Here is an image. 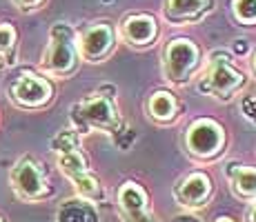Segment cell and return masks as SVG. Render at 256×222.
I'll use <instances>...</instances> for the list:
<instances>
[{"label":"cell","mask_w":256,"mask_h":222,"mask_svg":"<svg viewBox=\"0 0 256 222\" xmlns=\"http://www.w3.org/2000/svg\"><path fill=\"white\" fill-rule=\"evenodd\" d=\"M45 67L56 73H65L74 67V44H72V29L65 24H56L52 29V47L47 51Z\"/></svg>","instance_id":"6da1fadb"},{"label":"cell","mask_w":256,"mask_h":222,"mask_svg":"<svg viewBox=\"0 0 256 222\" xmlns=\"http://www.w3.org/2000/svg\"><path fill=\"white\" fill-rule=\"evenodd\" d=\"M210 7V0H167L165 13L167 20H194Z\"/></svg>","instance_id":"4fadbf2b"},{"label":"cell","mask_w":256,"mask_h":222,"mask_svg":"<svg viewBox=\"0 0 256 222\" xmlns=\"http://www.w3.org/2000/svg\"><path fill=\"white\" fill-rule=\"evenodd\" d=\"M118 207H120V216L125 222H156L147 214V196L134 182L122 185L120 194H118Z\"/></svg>","instance_id":"8992f818"},{"label":"cell","mask_w":256,"mask_h":222,"mask_svg":"<svg viewBox=\"0 0 256 222\" xmlns=\"http://www.w3.org/2000/svg\"><path fill=\"white\" fill-rule=\"evenodd\" d=\"M210 198V182L205 176L194 174L187 176L178 187V202L185 207H198Z\"/></svg>","instance_id":"30bf717a"},{"label":"cell","mask_w":256,"mask_h":222,"mask_svg":"<svg viewBox=\"0 0 256 222\" xmlns=\"http://www.w3.org/2000/svg\"><path fill=\"white\" fill-rule=\"evenodd\" d=\"M12 185L14 191H16L20 198L24 200H36L42 198L47 191L45 180H42V174L38 171V167L34 165L32 160H20L12 171Z\"/></svg>","instance_id":"3957f363"},{"label":"cell","mask_w":256,"mask_h":222,"mask_svg":"<svg viewBox=\"0 0 256 222\" xmlns=\"http://www.w3.org/2000/svg\"><path fill=\"white\" fill-rule=\"evenodd\" d=\"M112 47V29L107 24H98V27H92L90 31L82 38V53H85L90 60H96V58L105 56L107 49Z\"/></svg>","instance_id":"7c38bea8"},{"label":"cell","mask_w":256,"mask_h":222,"mask_svg":"<svg viewBox=\"0 0 256 222\" xmlns=\"http://www.w3.org/2000/svg\"><path fill=\"white\" fill-rule=\"evenodd\" d=\"M234 13L243 22H256V0H234Z\"/></svg>","instance_id":"e0dca14e"},{"label":"cell","mask_w":256,"mask_h":222,"mask_svg":"<svg viewBox=\"0 0 256 222\" xmlns=\"http://www.w3.org/2000/svg\"><path fill=\"white\" fill-rule=\"evenodd\" d=\"M154 33H156V24L147 16H134L125 22V36L136 44L150 42L154 38Z\"/></svg>","instance_id":"5bb4252c"},{"label":"cell","mask_w":256,"mask_h":222,"mask_svg":"<svg viewBox=\"0 0 256 222\" xmlns=\"http://www.w3.org/2000/svg\"><path fill=\"white\" fill-rule=\"evenodd\" d=\"M187 145L194 154L212 156L220 147V129L214 122H196L187 133Z\"/></svg>","instance_id":"52a82bcc"},{"label":"cell","mask_w":256,"mask_h":222,"mask_svg":"<svg viewBox=\"0 0 256 222\" xmlns=\"http://www.w3.org/2000/svg\"><path fill=\"white\" fill-rule=\"evenodd\" d=\"M72 118L76 125L80 127H110L116 125V116H114V109L107 100L102 98H92V100H85L80 105H76V109L72 111Z\"/></svg>","instance_id":"277c9868"},{"label":"cell","mask_w":256,"mask_h":222,"mask_svg":"<svg viewBox=\"0 0 256 222\" xmlns=\"http://www.w3.org/2000/svg\"><path fill=\"white\" fill-rule=\"evenodd\" d=\"M60 169L65 171V176L72 180V185L76 187V191L82 198H98L100 189H98L96 180L87 174L85 160H82V156L76 149L62 151L60 154Z\"/></svg>","instance_id":"7a4b0ae2"},{"label":"cell","mask_w":256,"mask_h":222,"mask_svg":"<svg viewBox=\"0 0 256 222\" xmlns=\"http://www.w3.org/2000/svg\"><path fill=\"white\" fill-rule=\"evenodd\" d=\"M174 222H200L198 218H194V216H178Z\"/></svg>","instance_id":"d6986e66"},{"label":"cell","mask_w":256,"mask_h":222,"mask_svg":"<svg viewBox=\"0 0 256 222\" xmlns=\"http://www.w3.org/2000/svg\"><path fill=\"white\" fill-rule=\"evenodd\" d=\"M240 82H243V76H238L225 60H216L214 65H212L210 78L203 80L200 87H203V91H214V93H218V96H228Z\"/></svg>","instance_id":"ba28073f"},{"label":"cell","mask_w":256,"mask_h":222,"mask_svg":"<svg viewBox=\"0 0 256 222\" xmlns=\"http://www.w3.org/2000/svg\"><path fill=\"white\" fill-rule=\"evenodd\" d=\"M234 189L240 196H256V169L252 167H243V169L234 171Z\"/></svg>","instance_id":"2e32d148"},{"label":"cell","mask_w":256,"mask_h":222,"mask_svg":"<svg viewBox=\"0 0 256 222\" xmlns=\"http://www.w3.org/2000/svg\"><path fill=\"white\" fill-rule=\"evenodd\" d=\"M150 111H152V116L160 118V120H167V118L174 116V111H176V100L170 96V93L158 91V93H154V96H152V100H150Z\"/></svg>","instance_id":"9a60e30c"},{"label":"cell","mask_w":256,"mask_h":222,"mask_svg":"<svg viewBox=\"0 0 256 222\" xmlns=\"http://www.w3.org/2000/svg\"><path fill=\"white\" fill-rule=\"evenodd\" d=\"M58 222H100L98 220V211L94 209L87 200H67L58 207Z\"/></svg>","instance_id":"8fae6325"},{"label":"cell","mask_w":256,"mask_h":222,"mask_svg":"<svg viewBox=\"0 0 256 222\" xmlns=\"http://www.w3.org/2000/svg\"><path fill=\"white\" fill-rule=\"evenodd\" d=\"M14 98L20 105H42L49 98V85L32 73H24L14 85Z\"/></svg>","instance_id":"9c48e42d"},{"label":"cell","mask_w":256,"mask_h":222,"mask_svg":"<svg viewBox=\"0 0 256 222\" xmlns=\"http://www.w3.org/2000/svg\"><path fill=\"white\" fill-rule=\"evenodd\" d=\"M196 47L187 40H174L167 44V51H165V69H167V76L172 80H183L187 76L192 67L196 65Z\"/></svg>","instance_id":"5b68a950"},{"label":"cell","mask_w":256,"mask_h":222,"mask_svg":"<svg viewBox=\"0 0 256 222\" xmlns=\"http://www.w3.org/2000/svg\"><path fill=\"white\" fill-rule=\"evenodd\" d=\"M0 222H4V220H2V218H0Z\"/></svg>","instance_id":"cb8c5ba5"},{"label":"cell","mask_w":256,"mask_h":222,"mask_svg":"<svg viewBox=\"0 0 256 222\" xmlns=\"http://www.w3.org/2000/svg\"><path fill=\"white\" fill-rule=\"evenodd\" d=\"M248 222H256V205H252V209H250V214H248Z\"/></svg>","instance_id":"ffe728a7"},{"label":"cell","mask_w":256,"mask_h":222,"mask_svg":"<svg viewBox=\"0 0 256 222\" xmlns=\"http://www.w3.org/2000/svg\"><path fill=\"white\" fill-rule=\"evenodd\" d=\"M254 67H256V58H254Z\"/></svg>","instance_id":"603a6c76"},{"label":"cell","mask_w":256,"mask_h":222,"mask_svg":"<svg viewBox=\"0 0 256 222\" xmlns=\"http://www.w3.org/2000/svg\"><path fill=\"white\" fill-rule=\"evenodd\" d=\"M14 42V29L9 24H0V51L9 49Z\"/></svg>","instance_id":"ac0fdd59"},{"label":"cell","mask_w":256,"mask_h":222,"mask_svg":"<svg viewBox=\"0 0 256 222\" xmlns=\"http://www.w3.org/2000/svg\"><path fill=\"white\" fill-rule=\"evenodd\" d=\"M18 2H22V4H38L40 0H18Z\"/></svg>","instance_id":"44dd1931"},{"label":"cell","mask_w":256,"mask_h":222,"mask_svg":"<svg viewBox=\"0 0 256 222\" xmlns=\"http://www.w3.org/2000/svg\"><path fill=\"white\" fill-rule=\"evenodd\" d=\"M216 222H234V220H232V218H218Z\"/></svg>","instance_id":"7402d4cb"}]
</instances>
